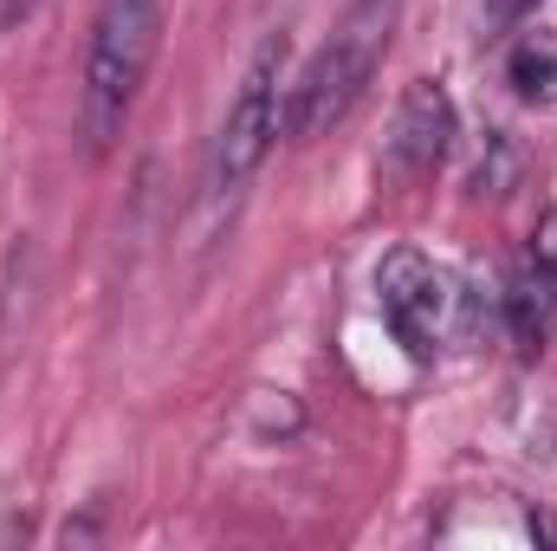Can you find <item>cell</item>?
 I'll list each match as a JSON object with an SVG mask.
<instances>
[{
	"label": "cell",
	"instance_id": "obj_1",
	"mask_svg": "<svg viewBox=\"0 0 557 551\" xmlns=\"http://www.w3.org/2000/svg\"><path fill=\"white\" fill-rule=\"evenodd\" d=\"M162 7L169 0H98L91 46H85V91H78V131L91 156H104L124 137L137 111V91L162 46Z\"/></svg>",
	"mask_w": 557,
	"mask_h": 551
},
{
	"label": "cell",
	"instance_id": "obj_2",
	"mask_svg": "<svg viewBox=\"0 0 557 551\" xmlns=\"http://www.w3.org/2000/svg\"><path fill=\"white\" fill-rule=\"evenodd\" d=\"M396 20H403V0H350L344 7L337 33L318 46V59L292 85V105H285V131L292 137L318 143L357 111V98L370 91V78H376L383 52L396 39Z\"/></svg>",
	"mask_w": 557,
	"mask_h": 551
},
{
	"label": "cell",
	"instance_id": "obj_3",
	"mask_svg": "<svg viewBox=\"0 0 557 551\" xmlns=\"http://www.w3.org/2000/svg\"><path fill=\"white\" fill-rule=\"evenodd\" d=\"M376 305L409 357H434L473 331V292L416 247H396L376 267Z\"/></svg>",
	"mask_w": 557,
	"mask_h": 551
},
{
	"label": "cell",
	"instance_id": "obj_4",
	"mask_svg": "<svg viewBox=\"0 0 557 551\" xmlns=\"http://www.w3.org/2000/svg\"><path fill=\"white\" fill-rule=\"evenodd\" d=\"M278 65H285V33H273L253 52L247 78H240V91H234V105L221 118V137H214V156H208V201L214 208H234L247 195V182L273 156V143H278Z\"/></svg>",
	"mask_w": 557,
	"mask_h": 551
},
{
	"label": "cell",
	"instance_id": "obj_5",
	"mask_svg": "<svg viewBox=\"0 0 557 551\" xmlns=\"http://www.w3.org/2000/svg\"><path fill=\"white\" fill-rule=\"evenodd\" d=\"M454 149V98L441 78H409L396 118H389V137H383V156H376V175L389 188H421Z\"/></svg>",
	"mask_w": 557,
	"mask_h": 551
},
{
	"label": "cell",
	"instance_id": "obj_6",
	"mask_svg": "<svg viewBox=\"0 0 557 551\" xmlns=\"http://www.w3.org/2000/svg\"><path fill=\"white\" fill-rule=\"evenodd\" d=\"M506 85H512V98H519V105L552 111V105H557V33L525 26V33L506 46Z\"/></svg>",
	"mask_w": 557,
	"mask_h": 551
},
{
	"label": "cell",
	"instance_id": "obj_7",
	"mask_svg": "<svg viewBox=\"0 0 557 551\" xmlns=\"http://www.w3.org/2000/svg\"><path fill=\"white\" fill-rule=\"evenodd\" d=\"M532 7H539V0H493V20H499V26H512V20H525Z\"/></svg>",
	"mask_w": 557,
	"mask_h": 551
},
{
	"label": "cell",
	"instance_id": "obj_8",
	"mask_svg": "<svg viewBox=\"0 0 557 551\" xmlns=\"http://www.w3.org/2000/svg\"><path fill=\"white\" fill-rule=\"evenodd\" d=\"M39 0H0V26H13V20H26Z\"/></svg>",
	"mask_w": 557,
	"mask_h": 551
}]
</instances>
